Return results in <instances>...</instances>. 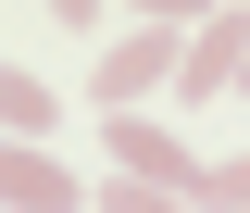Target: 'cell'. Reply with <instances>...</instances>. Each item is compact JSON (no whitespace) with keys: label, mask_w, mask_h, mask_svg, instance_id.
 I'll return each mask as SVG.
<instances>
[{"label":"cell","mask_w":250,"mask_h":213,"mask_svg":"<svg viewBox=\"0 0 250 213\" xmlns=\"http://www.w3.org/2000/svg\"><path fill=\"white\" fill-rule=\"evenodd\" d=\"M238 63H250V13H238V0H213V13L188 25V50H175V113L225 100V88H238Z\"/></svg>","instance_id":"6da1fadb"},{"label":"cell","mask_w":250,"mask_h":213,"mask_svg":"<svg viewBox=\"0 0 250 213\" xmlns=\"http://www.w3.org/2000/svg\"><path fill=\"white\" fill-rule=\"evenodd\" d=\"M175 50H188V25H138V38H113V50L88 63V88H100V113H138V100L175 75Z\"/></svg>","instance_id":"7a4b0ae2"},{"label":"cell","mask_w":250,"mask_h":213,"mask_svg":"<svg viewBox=\"0 0 250 213\" xmlns=\"http://www.w3.org/2000/svg\"><path fill=\"white\" fill-rule=\"evenodd\" d=\"M100 138H113V176H150V188H175V201H200V176H213V163H188V138L163 113H113Z\"/></svg>","instance_id":"3957f363"},{"label":"cell","mask_w":250,"mask_h":213,"mask_svg":"<svg viewBox=\"0 0 250 213\" xmlns=\"http://www.w3.org/2000/svg\"><path fill=\"white\" fill-rule=\"evenodd\" d=\"M0 201H13V213H88V201H75V176H62L38 138H0Z\"/></svg>","instance_id":"277c9868"},{"label":"cell","mask_w":250,"mask_h":213,"mask_svg":"<svg viewBox=\"0 0 250 213\" xmlns=\"http://www.w3.org/2000/svg\"><path fill=\"white\" fill-rule=\"evenodd\" d=\"M50 125H62V100L38 88L25 63H0V138H50Z\"/></svg>","instance_id":"5b68a950"},{"label":"cell","mask_w":250,"mask_h":213,"mask_svg":"<svg viewBox=\"0 0 250 213\" xmlns=\"http://www.w3.org/2000/svg\"><path fill=\"white\" fill-rule=\"evenodd\" d=\"M88 213H188V201H175V188H150V176H113Z\"/></svg>","instance_id":"8992f818"},{"label":"cell","mask_w":250,"mask_h":213,"mask_svg":"<svg viewBox=\"0 0 250 213\" xmlns=\"http://www.w3.org/2000/svg\"><path fill=\"white\" fill-rule=\"evenodd\" d=\"M200 201H213V213H250V151H238V163H213V176H200Z\"/></svg>","instance_id":"52a82bcc"},{"label":"cell","mask_w":250,"mask_h":213,"mask_svg":"<svg viewBox=\"0 0 250 213\" xmlns=\"http://www.w3.org/2000/svg\"><path fill=\"white\" fill-rule=\"evenodd\" d=\"M125 13H150V25H200L213 0H125Z\"/></svg>","instance_id":"ba28073f"},{"label":"cell","mask_w":250,"mask_h":213,"mask_svg":"<svg viewBox=\"0 0 250 213\" xmlns=\"http://www.w3.org/2000/svg\"><path fill=\"white\" fill-rule=\"evenodd\" d=\"M50 25H100V0H50Z\"/></svg>","instance_id":"9c48e42d"},{"label":"cell","mask_w":250,"mask_h":213,"mask_svg":"<svg viewBox=\"0 0 250 213\" xmlns=\"http://www.w3.org/2000/svg\"><path fill=\"white\" fill-rule=\"evenodd\" d=\"M238 88H250V63H238Z\"/></svg>","instance_id":"30bf717a"},{"label":"cell","mask_w":250,"mask_h":213,"mask_svg":"<svg viewBox=\"0 0 250 213\" xmlns=\"http://www.w3.org/2000/svg\"><path fill=\"white\" fill-rule=\"evenodd\" d=\"M0 213H13V201H0Z\"/></svg>","instance_id":"8fae6325"}]
</instances>
